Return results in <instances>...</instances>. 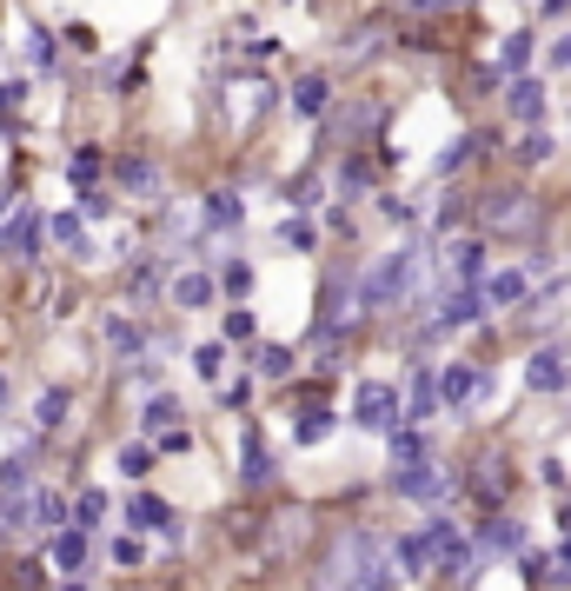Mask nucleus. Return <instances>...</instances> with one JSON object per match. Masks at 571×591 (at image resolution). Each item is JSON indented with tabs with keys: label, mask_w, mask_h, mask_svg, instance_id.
I'll return each mask as SVG.
<instances>
[{
	"label": "nucleus",
	"mask_w": 571,
	"mask_h": 591,
	"mask_svg": "<svg viewBox=\"0 0 571 591\" xmlns=\"http://www.w3.org/2000/svg\"><path fill=\"white\" fill-rule=\"evenodd\" d=\"M445 267H452L459 286H485V246L478 239H452L445 246Z\"/></svg>",
	"instance_id": "9d476101"
},
{
	"label": "nucleus",
	"mask_w": 571,
	"mask_h": 591,
	"mask_svg": "<svg viewBox=\"0 0 571 591\" xmlns=\"http://www.w3.org/2000/svg\"><path fill=\"white\" fill-rule=\"evenodd\" d=\"M206 299H213V280H206V273H180V280H174V306H180V312H193V306H206Z\"/></svg>",
	"instance_id": "aec40b11"
},
{
	"label": "nucleus",
	"mask_w": 571,
	"mask_h": 591,
	"mask_svg": "<svg viewBox=\"0 0 571 591\" xmlns=\"http://www.w3.org/2000/svg\"><path fill=\"white\" fill-rule=\"evenodd\" d=\"M439 373H413V405H405V418H413V426H426V418H439Z\"/></svg>",
	"instance_id": "4468645a"
},
{
	"label": "nucleus",
	"mask_w": 571,
	"mask_h": 591,
	"mask_svg": "<svg viewBox=\"0 0 571 591\" xmlns=\"http://www.w3.org/2000/svg\"><path fill=\"white\" fill-rule=\"evenodd\" d=\"M53 565H60V571H80V565H87V525L53 532Z\"/></svg>",
	"instance_id": "a211bd4d"
},
{
	"label": "nucleus",
	"mask_w": 571,
	"mask_h": 591,
	"mask_svg": "<svg viewBox=\"0 0 571 591\" xmlns=\"http://www.w3.org/2000/svg\"><path fill=\"white\" fill-rule=\"evenodd\" d=\"M226 293H233V299H247V293H253V267H247V260H233V267H226Z\"/></svg>",
	"instance_id": "473e14b6"
},
{
	"label": "nucleus",
	"mask_w": 571,
	"mask_h": 591,
	"mask_svg": "<svg viewBox=\"0 0 571 591\" xmlns=\"http://www.w3.org/2000/svg\"><path fill=\"white\" fill-rule=\"evenodd\" d=\"M353 418H359L366 433H392V426H405V399H398L385 379H366L359 399H353Z\"/></svg>",
	"instance_id": "f257e3e1"
},
{
	"label": "nucleus",
	"mask_w": 571,
	"mask_h": 591,
	"mask_svg": "<svg viewBox=\"0 0 571 591\" xmlns=\"http://www.w3.org/2000/svg\"><path fill=\"white\" fill-rule=\"evenodd\" d=\"M538 8H545V14H564V8H571V0H538Z\"/></svg>",
	"instance_id": "de8ad7c7"
},
{
	"label": "nucleus",
	"mask_w": 571,
	"mask_h": 591,
	"mask_svg": "<svg viewBox=\"0 0 571 591\" xmlns=\"http://www.w3.org/2000/svg\"><path fill=\"white\" fill-rule=\"evenodd\" d=\"M485 552H525V525L492 519V525H485Z\"/></svg>",
	"instance_id": "5701e85b"
},
{
	"label": "nucleus",
	"mask_w": 571,
	"mask_h": 591,
	"mask_svg": "<svg viewBox=\"0 0 571 591\" xmlns=\"http://www.w3.org/2000/svg\"><path fill=\"white\" fill-rule=\"evenodd\" d=\"M34 418H40V426H60V418H67V392H47Z\"/></svg>",
	"instance_id": "4c0bfd02"
},
{
	"label": "nucleus",
	"mask_w": 571,
	"mask_h": 591,
	"mask_svg": "<svg viewBox=\"0 0 571 591\" xmlns=\"http://www.w3.org/2000/svg\"><path fill=\"white\" fill-rule=\"evenodd\" d=\"M532 67V34H505V47H499V80H519Z\"/></svg>",
	"instance_id": "6ab92c4d"
},
{
	"label": "nucleus",
	"mask_w": 571,
	"mask_h": 591,
	"mask_svg": "<svg viewBox=\"0 0 571 591\" xmlns=\"http://www.w3.org/2000/svg\"><path fill=\"white\" fill-rule=\"evenodd\" d=\"M120 472H127V478H146V472H153V452H146V446H127V452H120Z\"/></svg>",
	"instance_id": "f704fd0d"
},
{
	"label": "nucleus",
	"mask_w": 571,
	"mask_h": 591,
	"mask_svg": "<svg viewBox=\"0 0 571 591\" xmlns=\"http://www.w3.org/2000/svg\"><path fill=\"white\" fill-rule=\"evenodd\" d=\"M413 8H419V14H432V8H459V0H413Z\"/></svg>",
	"instance_id": "49530a36"
},
{
	"label": "nucleus",
	"mask_w": 571,
	"mask_h": 591,
	"mask_svg": "<svg viewBox=\"0 0 571 591\" xmlns=\"http://www.w3.org/2000/svg\"><path fill=\"white\" fill-rule=\"evenodd\" d=\"M27 519L40 532H67V498L60 492H27Z\"/></svg>",
	"instance_id": "f3484780"
},
{
	"label": "nucleus",
	"mask_w": 571,
	"mask_h": 591,
	"mask_svg": "<svg viewBox=\"0 0 571 591\" xmlns=\"http://www.w3.org/2000/svg\"><path fill=\"white\" fill-rule=\"evenodd\" d=\"M492 386H485V373H472V366H445L439 373V399L445 405H472V399H485Z\"/></svg>",
	"instance_id": "1a4fd4ad"
},
{
	"label": "nucleus",
	"mask_w": 571,
	"mask_h": 591,
	"mask_svg": "<svg viewBox=\"0 0 571 591\" xmlns=\"http://www.w3.org/2000/svg\"><path fill=\"white\" fill-rule=\"evenodd\" d=\"M206 220H213V226H239V220H247V206H239L233 193H213V206H206Z\"/></svg>",
	"instance_id": "cd10ccee"
},
{
	"label": "nucleus",
	"mask_w": 571,
	"mask_h": 591,
	"mask_svg": "<svg viewBox=\"0 0 571 591\" xmlns=\"http://www.w3.org/2000/svg\"><path fill=\"white\" fill-rule=\"evenodd\" d=\"M67 591H80V584H67Z\"/></svg>",
	"instance_id": "8fccbe9b"
},
{
	"label": "nucleus",
	"mask_w": 571,
	"mask_h": 591,
	"mask_svg": "<svg viewBox=\"0 0 571 591\" xmlns=\"http://www.w3.org/2000/svg\"><path fill=\"white\" fill-rule=\"evenodd\" d=\"M519 159H532V166H538V159H551V140H545V133H525V146H519Z\"/></svg>",
	"instance_id": "ea45409f"
},
{
	"label": "nucleus",
	"mask_w": 571,
	"mask_h": 591,
	"mask_svg": "<svg viewBox=\"0 0 571 591\" xmlns=\"http://www.w3.org/2000/svg\"><path fill=\"white\" fill-rule=\"evenodd\" d=\"M80 213H94V220H100V213H107V193H100V187H87V193H80Z\"/></svg>",
	"instance_id": "37998d69"
},
{
	"label": "nucleus",
	"mask_w": 571,
	"mask_h": 591,
	"mask_svg": "<svg viewBox=\"0 0 571 591\" xmlns=\"http://www.w3.org/2000/svg\"><path fill=\"white\" fill-rule=\"evenodd\" d=\"M27 478H34L27 459H8V465H0V492H27Z\"/></svg>",
	"instance_id": "7c9ffc66"
},
{
	"label": "nucleus",
	"mask_w": 571,
	"mask_h": 591,
	"mask_svg": "<svg viewBox=\"0 0 571 591\" xmlns=\"http://www.w3.org/2000/svg\"><path fill=\"white\" fill-rule=\"evenodd\" d=\"M525 273H485V299H492V306H512V299H525Z\"/></svg>",
	"instance_id": "412c9836"
},
{
	"label": "nucleus",
	"mask_w": 571,
	"mask_h": 591,
	"mask_svg": "<svg viewBox=\"0 0 571 591\" xmlns=\"http://www.w3.org/2000/svg\"><path fill=\"white\" fill-rule=\"evenodd\" d=\"M253 332H260V326H253L247 306H233V312H226V346H233V340H253Z\"/></svg>",
	"instance_id": "2f4dec72"
},
{
	"label": "nucleus",
	"mask_w": 571,
	"mask_h": 591,
	"mask_svg": "<svg viewBox=\"0 0 571 591\" xmlns=\"http://www.w3.org/2000/svg\"><path fill=\"white\" fill-rule=\"evenodd\" d=\"M485 286H452V293H439V326L445 332H459V326H472V319H485Z\"/></svg>",
	"instance_id": "20e7f679"
},
{
	"label": "nucleus",
	"mask_w": 571,
	"mask_h": 591,
	"mask_svg": "<svg viewBox=\"0 0 571 591\" xmlns=\"http://www.w3.org/2000/svg\"><path fill=\"white\" fill-rule=\"evenodd\" d=\"M120 180H127L133 193H146V187H153V166H146V159H120Z\"/></svg>",
	"instance_id": "c9c22d12"
},
{
	"label": "nucleus",
	"mask_w": 571,
	"mask_h": 591,
	"mask_svg": "<svg viewBox=\"0 0 571 591\" xmlns=\"http://www.w3.org/2000/svg\"><path fill=\"white\" fill-rule=\"evenodd\" d=\"M405 286H413V252L398 246V252H385V260L359 280V299H366V306H385V299H398Z\"/></svg>",
	"instance_id": "f03ea898"
},
{
	"label": "nucleus",
	"mask_w": 571,
	"mask_h": 591,
	"mask_svg": "<svg viewBox=\"0 0 571 591\" xmlns=\"http://www.w3.org/2000/svg\"><path fill=\"white\" fill-rule=\"evenodd\" d=\"M47 226H53V239H60V246H73V252H87V226H80L73 213H60V220H47Z\"/></svg>",
	"instance_id": "bb28decb"
},
{
	"label": "nucleus",
	"mask_w": 571,
	"mask_h": 591,
	"mask_svg": "<svg viewBox=\"0 0 571 591\" xmlns=\"http://www.w3.org/2000/svg\"><path fill=\"white\" fill-rule=\"evenodd\" d=\"M127 525H133V532H174V512H167V498H153V492H133V498H127Z\"/></svg>",
	"instance_id": "9b49d317"
},
{
	"label": "nucleus",
	"mask_w": 571,
	"mask_h": 591,
	"mask_svg": "<svg viewBox=\"0 0 571 591\" xmlns=\"http://www.w3.org/2000/svg\"><path fill=\"white\" fill-rule=\"evenodd\" d=\"M532 220H538V206L525 193H492L485 200V226H499V233H532Z\"/></svg>",
	"instance_id": "423d86ee"
},
{
	"label": "nucleus",
	"mask_w": 571,
	"mask_h": 591,
	"mask_svg": "<svg viewBox=\"0 0 571 591\" xmlns=\"http://www.w3.org/2000/svg\"><path fill=\"white\" fill-rule=\"evenodd\" d=\"M47 233H53V226H47V220H40L34 206H21V213L8 220V233H0V246H8V252H14V260H34V252H40V239H47Z\"/></svg>",
	"instance_id": "39448f33"
},
{
	"label": "nucleus",
	"mask_w": 571,
	"mask_h": 591,
	"mask_svg": "<svg viewBox=\"0 0 571 591\" xmlns=\"http://www.w3.org/2000/svg\"><path fill=\"white\" fill-rule=\"evenodd\" d=\"M325 433H333V412H306L299 418V446H319Z\"/></svg>",
	"instance_id": "c756f323"
},
{
	"label": "nucleus",
	"mask_w": 571,
	"mask_h": 591,
	"mask_svg": "<svg viewBox=\"0 0 571 591\" xmlns=\"http://www.w3.org/2000/svg\"><path fill=\"white\" fill-rule=\"evenodd\" d=\"M564 532H571V512H564Z\"/></svg>",
	"instance_id": "09e8293b"
},
{
	"label": "nucleus",
	"mask_w": 571,
	"mask_h": 591,
	"mask_svg": "<svg viewBox=\"0 0 571 591\" xmlns=\"http://www.w3.org/2000/svg\"><path fill=\"white\" fill-rule=\"evenodd\" d=\"M551 60H558V67H571V34H564L558 47H551Z\"/></svg>",
	"instance_id": "a18cd8bd"
},
{
	"label": "nucleus",
	"mask_w": 571,
	"mask_h": 591,
	"mask_svg": "<svg viewBox=\"0 0 571 591\" xmlns=\"http://www.w3.org/2000/svg\"><path fill=\"white\" fill-rule=\"evenodd\" d=\"M505 107H512V120L538 127V120H545V87H538L532 73H519V80H505Z\"/></svg>",
	"instance_id": "0eeeda50"
},
{
	"label": "nucleus",
	"mask_w": 571,
	"mask_h": 591,
	"mask_svg": "<svg viewBox=\"0 0 571 591\" xmlns=\"http://www.w3.org/2000/svg\"><path fill=\"white\" fill-rule=\"evenodd\" d=\"M392 552H398L405 578H419V571H439V545H432V532H405V539H392Z\"/></svg>",
	"instance_id": "6e6552de"
},
{
	"label": "nucleus",
	"mask_w": 571,
	"mask_h": 591,
	"mask_svg": "<svg viewBox=\"0 0 571 591\" xmlns=\"http://www.w3.org/2000/svg\"><path fill=\"white\" fill-rule=\"evenodd\" d=\"M525 386H532V392H558V386H564V353H558V346L532 353V366H525Z\"/></svg>",
	"instance_id": "ddd939ff"
},
{
	"label": "nucleus",
	"mask_w": 571,
	"mask_h": 591,
	"mask_svg": "<svg viewBox=\"0 0 571 591\" xmlns=\"http://www.w3.org/2000/svg\"><path fill=\"white\" fill-rule=\"evenodd\" d=\"M293 114H306V120L325 114V80H319V73H306L299 87H293Z\"/></svg>",
	"instance_id": "4be33fe9"
},
{
	"label": "nucleus",
	"mask_w": 571,
	"mask_h": 591,
	"mask_svg": "<svg viewBox=\"0 0 571 591\" xmlns=\"http://www.w3.org/2000/svg\"><path fill=\"white\" fill-rule=\"evenodd\" d=\"M392 492L398 498H419V505H439L452 492V478H445V465L419 459V465H392Z\"/></svg>",
	"instance_id": "7ed1b4c3"
},
{
	"label": "nucleus",
	"mask_w": 571,
	"mask_h": 591,
	"mask_svg": "<svg viewBox=\"0 0 571 591\" xmlns=\"http://www.w3.org/2000/svg\"><path fill=\"white\" fill-rule=\"evenodd\" d=\"M545 578H558V584H571V539L558 545V571H545Z\"/></svg>",
	"instance_id": "c03bdc74"
},
{
	"label": "nucleus",
	"mask_w": 571,
	"mask_h": 591,
	"mask_svg": "<svg viewBox=\"0 0 571 591\" xmlns=\"http://www.w3.org/2000/svg\"><path fill=\"white\" fill-rule=\"evenodd\" d=\"M140 558H146V552H140V539H114V565H120V571H127V565H140Z\"/></svg>",
	"instance_id": "a19ab883"
},
{
	"label": "nucleus",
	"mask_w": 571,
	"mask_h": 591,
	"mask_svg": "<svg viewBox=\"0 0 571 591\" xmlns=\"http://www.w3.org/2000/svg\"><path fill=\"white\" fill-rule=\"evenodd\" d=\"M8 584H14V591H40V571H34V565H14V578H8Z\"/></svg>",
	"instance_id": "79ce46f5"
},
{
	"label": "nucleus",
	"mask_w": 571,
	"mask_h": 591,
	"mask_svg": "<svg viewBox=\"0 0 571 591\" xmlns=\"http://www.w3.org/2000/svg\"><path fill=\"white\" fill-rule=\"evenodd\" d=\"M73 512H80L73 525H100V519H107V492H80V505H73Z\"/></svg>",
	"instance_id": "c85d7f7f"
},
{
	"label": "nucleus",
	"mask_w": 571,
	"mask_h": 591,
	"mask_svg": "<svg viewBox=\"0 0 571 591\" xmlns=\"http://www.w3.org/2000/svg\"><path fill=\"white\" fill-rule=\"evenodd\" d=\"M472 146H478V140H452V146L439 153V174H459V166L472 159Z\"/></svg>",
	"instance_id": "e433bc0d"
},
{
	"label": "nucleus",
	"mask_w": 571,
	"mask_h": 591,
	"mask_svg": "<svg viewBox=\"0 0 571 591\" xmlns=\"http://www.w3.org/2000/svg\"><path fill=\"white\" fill-rule=\"evenodd\" d=\"M67 180H80V187H94V180H100V153H94V146H80V153L67 159Z\"/></svg>",
	"instance_id": "393cba45"
},
{
	"label": "nucleus",
	"mask_w": 571,
	"mask_h": 591,
	"mask_svg": "<svg viewBox=\"0 0 571 591\" xmlns=\"http://www.w3.org/2000/svg\"><path fill=\"white\" fill-rule=\"evenodd\" d=\"M279 239H286L293 252H312V239H319V233H312L306 220H286V226H279Z\"/></svg>",
	"instance_id": "72a5a7b5"
},
{
	"label": "nucleus",
	"mask_w": 571,
	"mask_h": 591,
	"mask_svg": "<svg viewBox=\"0 0 571 591\" xmlns=\"http://www.w3.org/2000/svg\"><path fill=\"white\" fill-rule=\"evenodd\" d=\"M239 478H247V485H266V478H273V459H266V446H260L253 426L239 433Z\"/></svg>",
	"instance_id": "f8f14e48"
},
{
	"label": "nucleus",
	"mask_w": 571,
	"mask_h": 591,
	"mask_svg": "<svg viewBox=\"0 0 571 591\" xmlns=\"http://www.w3.org/2000/svg\"><path fill=\"white\" fill-rule=\"evenodd\" d=\"M193 373H200V379H219V373H226V340L200 346V353H193Z\"/></svg>",
	"instance_id": "a878e982"
},
{
	"label": "nucleus",
	"mask_w": 571,
	"mask_h": 591,
	"mask_svg": "<svg viewBox=\"0 0 571 591\" xmlns=\"http://www.w3.org/2000/svg\"><path fill=\"white\" fill-rule=\"evenodd\" d=\"M100 332H107V346H114L120 359H140V353H146V332H140L133 319H120V312H107V326H100Z\"/></svg>",
	"instance_id": "dca6fc26"
},
{
	"label": "nucleus",
	"mask_w": 571,
	"mask_h": 591,
	"mask_svg": "<svg viewBox=\"0 0 571 591\" xmlns=\"http://www.w3.org/2000/svg\"><path fill=\"white\" fill-rule=\"evenodd\" d=\"M140 418H146V433H180V405L174 399H153Z\"/></svg>",
	"instance_id": "b1692460"
},
{
	"label": "nucleus",
	"mask_w": 571,
	"mask_h": 591,
	"mask_svg": "<svg viewBox=\"0 0 571 591\" xmlns=\"http://www.w3.org/2000/svg\"><path fill=\"white\" fill-rule=\"evenodd\" d=\"M286 366H293V353H286V346H266V353H260V373H266V379H279Z\"/></svg>",
	"instance_id": "58836bf2"
},
{
	"label": "nucleus",
	"mask_w": 571,
	"mask_h": 591,
	"mask_svg": "<svg viewBox=\"0 0 571 591\" xmlns=\"http://www.w3.org/2000/svg\"><path fill=\"white\" fill-rule=\"evenodd\" d=\"M385 452H392V465H419V459H426V433L413 426V418H405V426L385 433Z\"/></svg>",
	"instance_id": "2eb2a0df"
}]
</instances>
